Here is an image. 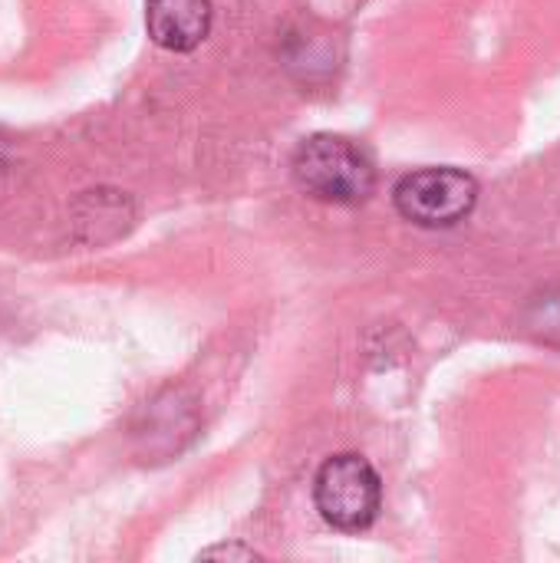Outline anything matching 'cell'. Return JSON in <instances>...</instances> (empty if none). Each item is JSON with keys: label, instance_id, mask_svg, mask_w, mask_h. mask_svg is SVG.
<instances>
[{"label": "cell", "instance_id": "3", "mask_svg": "<svg viewBox=\"0 0 560 563\" xmlns=\"http://www.w3.org/2000/svg\"><path fill=\"white\" fill-rule=\"evenodd\" d=\"M393 205L416 228H455L475 211L479 181L462 168H419L396 181Z\"/></svg>", "mask_w": 560, "mask_h": 563}, {"label": "cell", "instance_id": "4", "mask_svg": "<svg viewBox=\"0 0 560 563\" xmlns=\"http://www.w3.org/2000/svg\"><path fill=\"white\" fill-rule=\"evenodd\" d=\"M211 0H145V30L168 53H191L211 33Z\"/></svg>", "mask_w": 560, "mask_h": 563}, {"label": "cell", "instance_id": "1", "mask_svg": "<svg viewBox=\"0 0 560 563\" xmlns=\"http://www.w3.org/2000/svg\"><path fill=\"white\" fill-rule=\"evenodd\" d=\"M294 181L327 205H363L376 191L370 155L343 135H310L294 152Z\"/></svg>", "mask_w": 560, "mask_h": 563}, {"label": "cell", "instance_id": "5", "mask_svg": "<svg viewBox=\"0 0 560 563\" xmlns=\"http://www.w3.org/2000/svg\"><path fill=\"white\" fill-rule=\"evenodd\" d=\"M201 558H241V561H251L254 551H244V548H211Z\"/></svg>", "mask_w": 560, "mask_h": 563}, {"label": "cell", "instance_id": "2", "mask_svg": "<svg viewBox=\"0 0 560 563\" xmlns=\"http://www.w3.org/2000/svg\"><path fill=\"white\" fill-rule=\"evenodd\" d=\"M314 505L333 531L356 534L376 525L383 508V482L363 455H333L317 472Z\"/></svg>", "mask_w": 560, "mask_h": 563}, {"label": "cell", "instance_id": "6", "mask_svg": "<svg viewBox=\"0 0 560 563\" xmlns=\"http://www.w3.org/2000/svg\"><path fill=\"white\" fill-rule=\"evenodd\" d=\"M7 162H10V148H7V142L0 139V175H3V168H7Z\"/></svg>", "mask_w": 560, "mask_h": 563}]
</instances>
